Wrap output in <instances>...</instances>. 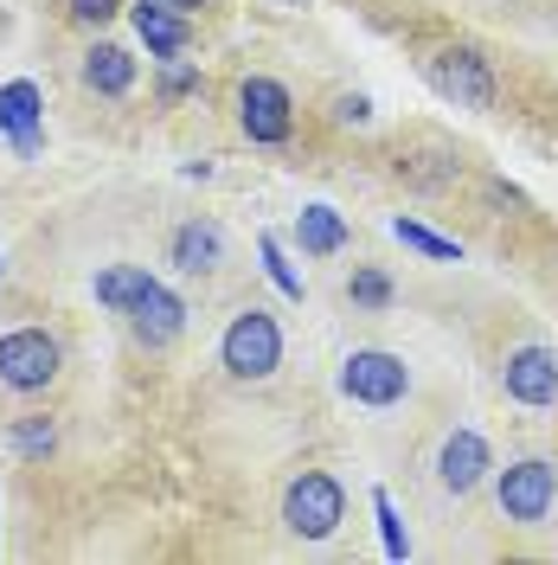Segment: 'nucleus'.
Here are the masks:
<instances>
[{
	"label": "nucleus",
	"instance_id": "obj_19",
	"mask_svg": "<svg viewBox=\"0 0 558 565\" xmlns=\"http://www.w3.org/2000/svg\"><path fill=\"white\" fill-rule=\"evenodd\" d=\"M347 296L360 302V309H385V302H391V282H385L379 270H353Z\"/></svg>",
	"mask_w": 558,
	"mask_h": 565
},
{
	"label": "nucleus",
	"instance_id": "obj_5",
	"mask_svg": "<svg viewBox=\"0 0 558 565\" xmlns=\"http://www.w3.org/2000/svg\"><path fill=\"white\" fill-rule=\"evenodd\" d=\"M501 514L507 521H521V527H533V521H546L558 501V469L546 457H521L501 469Z\"/></svg>",
	"mask_w": 558,
	"mask_h": 565
},
{
	"label": "nucleus",
	"instance_id": "obj_13",
	"mask_svg": "<svg viewBox=\"0 0 558 565\" xmlns=\"http://www.w3.org/2000/svg\"><path fill=\"white\" fill-rule=\"evenodd\" d=\"M174 264H180V270H193V277L218 270V264H225V232H218L212 218L180 225V232H174Z\"/></svg>",
	"mask_w": 558,
	"mask_h": 565
},
{
	"label": "nucleus",
	"instance_id": "obj_22",
	"mask_svg": "<svg viewBox=\"0 0 558 565\" xmlns=\"http://www.w3.org/2000/svg\"><path fill=\"white\" fill-rule=\"evenodd\" d=\"M161 84H168V97H180V90H193V84H200V71H193V65H168Z\"/></svg>",
	"mask_w": 558,
	"mask_h": 565
},
{
	"label": "nucleus",
	"instance_id": "obj_8",
	"mask_svg": "<svg viewBox=\"0 0 558 565\" xmlns=\"http://www.w3.org/2000/svg\"><path fill=\"white\" fill-rule=\"evenodd\" d=\"M501 392L514 405H558V353L552 348H514L501 366Z\"/></svg>",
	"mask_w": 558,
	"mask_h": 565
},
{
	"label": "nucleus",
	"instance_id": "obj_25",
	"mask_svg": "<svg viewBox=\"0 0 558 565\" xmlns=\"http://www.w3.org/2000/svg\"><path fill=\"white\" fill-rule=\"evenodd\" d=\"M282 7H302V0H282Z\"/></svg>",
	"mask_w": 558,
	"mask_h": 565
},
{
	"label": "nucleus",
	"instance_id": "obj_17",
	"mask_svg": "<svg viewBox=\"0 0 558 565\" xmlns=\"http://www.w3.org/2000/svg\"><path fill=\"white\" fill-rule=\"evenodd\" d=\"M257 250H264V270H270V282H277L282 296H289V302H302V277H296V270L282 264V245H277V238H270V232L257 238Z\"/></svg>",
	"mask_w": 558,
	"mask_h": 565
},
{
	"label": "nucleus",
	"instance_id": "obj_15",
	"mask_svg": "<svg viewBox=\"0 0 558 565\" xmlns=\"http://www.w3.org/2000/svg\"><path fill=\"white\" fill-rule=\"evenodd\" d=\"M296 238H302V250L309 257H334V250L347 245V218L334 206H302V218H296Z\"/></svg>",
	"mask_w": 558,
	"mask_h": 565
},
{
	"label": "nucleus",
	"instance_id": "obj_10",
	"mask_svg": "<svg viewBox=\"0 0 558 565\" xmlns=\"http://www.w3.org/2000/svg\"><path fill=\"white\" fill-rule=\"evenodd\" d=\"M489 444H482V430H450L443 437V450H437V482L450 494H469L482 489V476H489Z\"/></svg>",
	"mask_w": 558,
	"mask_h": 565
},
{
	"label": "nucleus",
	"instance_id": "obj_18",
	"mask_svg": "<svg viewBox=\"0 0 558 565\" xmlns=\"http://www.w3.org/2000/svg\"><path fill=\"white\" fill-rule=\"evenodd\" d=\"M373 514H379V533H385V553L391 559H405L411 553V540H405V521H398V508H391V494H373Z\"/></svg>",
	"mask_w": 558,
	"mask_h": 565
},
{
	"label": "nucleus",
	"instance_id": "obj_23",
	"mask_svg": "<svg viewBox=\"0 0 558 565\" xmlns=\"http://www.w3.org/2000/svg\"><path fill=\"white\" fill-rule=\"evenodd\" d=\"M334 116H341V122H366L373 109H366V97H341V104H334Z\"/></svg>",
	"mask_w": 558,
	"mask_h": 565
},
{
	"label": "nucleus",
	"instance_id": "obj_1",
	"mask_svg": "<svg viewBox=\"0 0 558 565\" xmlns=\"http://www.w3.org/2000/svg\"><path fill=\"white\" fill-rule=\"evenodd\" d=\"M97 302H104L109 316L129 321L136 341H148V348H168V341H180V328H186L180 296L161 277L136 270V264H109L104 277H97Z\"/></svg>",
	"mask_w": 558,
	"mask_h": 565
},
{
	"label": "nucleus",
	"instance_id": "obj_3",
	"mask_svg": "<svg viewBox=\"0 0 558 565\" xmlns=\"http://www.w3.org/2000/svg\"><path fill=\"white\" fill-rule=\"evenodd\" d=\"M218 353H225V373H232V380H270L277 360H282V328L264 316V309H245V316L225 328Z\"/></svg>",
	"mask_w": 558,
	"mask_h": 565
},
{
	"label": "nucleus",
	"instance_id": "obj_7",
	"mask_svg": "<svg viewBox=\"0 0 558 565\" xmlns=\"http://www.w3.org/2000/svg\"><path fill=\"white\" fill-rule=\"evenodd\" d=\"M430 84L450 97L455 109H489L494 104V77H489V65L475 58V52H462V45H450V52H437L430 58Z\"/></svg>",
	"mask_w": 558,
	"mask_h": 565
},
{
	"label": "nucleus",
	"instance_id": "obj_9",
	"mask_svg": "<svg viewBox=\"0 0 558 565\" xmlns=\"http://www.w3.org/2000/svg\"><path fill=\"white\" fill-rule=\"evenodd\" d=\"M238 122L250 141H282L289 136V90L277 77H245L238 84Z\"/></svg>",
	"mask_w": 558,
	"mask_h": 565
},
{
	"label": "nucleus",
	"instance_id": "obj_16",
	"mask_svg": "<svg viewBox=\"0 0 558 565\" xmlns=\"http://www.w3.org/2000/svg\"><path fill=\"white\" fill-rule=\"evenodd\" d=\"M391 238H398V245H411V250H423V257H443V264H450V257H462V245H455V238L423 232L418 218H391Z\"/></svg>",
	"mask_w": 558,
	"mask_h": 565
},
{
	"label": "nucleus",
	"instance_id": "obj_4",
	"mask_svg": "<svg viewBox=\"0 0 558 565\" xmlns=\"http://www.w3.org/2000/svg\"><path fill=\"white\" fill-rule=\"evenodd\" d=\"M341 392H347L353 405L385 412V405H398V398L411 392V366L385 348H360V353H347V366H341Z\"/></svg>",
	"mask_w": 558,
	"mask_h": 565
},
{
	"label": "nucleus",
	"instance_id": "obj_14",
	"mask_svg": "<svg viewBox=\"0 0 558 565\" xmlns=\"http://www.w3.org/2000/svg\"><path fill=\"white\" fill-rule=\"evenodd\" d=\"M84 84H90L97 97H122V90L136 84V58H129L122 45H90V52H84Z\"/></svg>",
	"mask_w": 558,
	"mask_h": 565
},
{
	"label": "nucleus",
	"instance_id": "obj_21",
	"mask_svg": "<svg viewBox=\"0 0 558 565\" xmlns=\"http://www.w3.org/2000/svg\"><path fill=\"white\" fill-rule=\"evenodd\" d=\"M71 13L84 26H104V20H116V0H71Z\"/></svg>",
	"mask_w": 558,
	"mask_h": 565
},
{
	"label": "nucleus",
	"instance_id": "obj_11",
	"mask_svg": "<svg viewBox=\"0 0 558 565\" xmlns=\"http://www.w3.org/2000/svg\"><path fill=\"white\" fill-rule=\"evenodd\" d=\"M39 122H45V97H39V84H0V136H13L20 154H39Z\"/></svg>",
	"mask_w": 558,
	"mask_h": 565
},
{
	"label": "nucleus",
	"instance_id": "obj_24",
	"mask_svg": "<svg viewBox=\"0 0 558 565\" xmlns=\"http://www.w3.org/2000/svg\"><path fill=\"white\" fill-rule=\"evenodd\" d=\"M161 7H174V13H193V7H206V0H161Z\"/></svg>",
	"mask_w": 558,
	"mask_h": 565
},
{
	"label": "nucleus",
	"instance_id": "obj_2",
	"mask_svg": "<svg viewBox=\"0 0 558 565\" xmlns=\"http://www.w3.org/2000/svg\"><path fill=\"white\" fill-rule=\"evenodd\" d=\"M341 514H347V494H341L334 476H321V469L296 476L289 494H282V527L296 533V540H328V533L341 527Z\"/></svg>",
	"mask_w": 558,
	"mask_h": 565
},
{
	"label": "nucleus",
	"instance_id": "obj_6",
	"mask_svg": "<svg viewBox=\"0 0 558 565\" xmlns=\"http://www.w3.org/2000/svg\"><path fill=\"white\" fill-rule=\"evenodd\" d=\"M58 380V341L45 328H13L0 334V386L13 392H45Z\"/></svg>",
	"mask_w": 558,
	"mask_h": 565
},
{
	"label": "nucleus",
	"instance_id": "obj_20",
	"mask_svg": "<svg viewBox=\"0 0 558 565\" xmlns=\"http://www.w3.org/2000/svg\"><path fill=\"white\" fill-rule=\"evenodd\" d=\"M13 444H20L26 457H39V450H52V444H58V430H52V418H26L20 430H13Z\"/></svg>",
	"mask_w": 558,
	"mask_h": 565
},
{
	"label": "nucleus",
	"instance_id": "obj_12",
	"mask_svg": "<svg viewBox=\"0 0 558 565\" xmlns=\"http://www.w3.org/2000/svg\"><path fill=\"white\" fill-rule=\"evenodd\" d=\"M136 33H141V45H148L154 58H180V52H186V39H193V26H186V13H174V7L141 0V7H136Z\"/></svg>",
	"mask_w": 558,
	"mask_h": 565
}]
</instances>
